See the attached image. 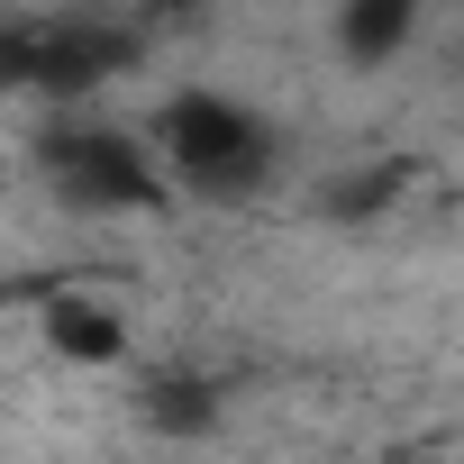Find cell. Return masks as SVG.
<instances>
[{
  "instance_id": "cell-1",
  "label": "cell",
  "mask_w": 464,
  "mask_h": 464,
  "mask_svg": "<svg viewBox=\"0 0 464 464\" xmlns=\"http://www.w3.org/2000/svg\"><path fill=\"white\" fill-rule=\"evenodd\" d=\"M146 155H155L164 191L182 182L191 200L237 209V200L274 191V173H283V128H274L256 101L218 92V82H182V92H164V101H155Z\"/></svg>"
},
{
  "instance_id": "cell-3",
  "label": "cell",
  "mask_w": 464,
  "mask_h": 464,
  "mask_svg": "<svg viewBox=\"0 0 464 464\" xmlns=\"http://www.w3.org/2000/svg\"><path fill=\"white\" fill-rule=\"evenodd\" d=\"M128 310L119 301H101V292H55L46 310H37V346L55 355V364H73V373H110V364H128Z\"/></svg>"
},
{
  "instance_id": "cell-5",
  "label": "cell",
  "mask_w": 464,
  "mask_h": 464,
  "mask_svg": "<svg viewBox=\"0 0 464 464\" xmlns=\"http://www.w3.org/2000/svg\"><path fill=\"white\" fill-rule=\"evenodd\" d=\"M146 419L173 428V437H200V428H218V392L191 382V373H182V382H155V392H146Z\"/></svg>"
},
{
  "instance_id": "cell-2",
  "label": "cell",
  "mask_w": 464,
  "mask_h": 464,
  "mask_svg": "<svg viewBox=\"0 0 464 464\" xmlns=\"http://www.w3.org/2000/svg\"><path fill=\"white\" fill-rule=\"evenodd\" d=\"M37 173L64 209H101V218H137L164 200V173L146 155L137 128H110V119H64L37 137Z\"/></svg>"
},
{
  "instance_id": "cell-4",
  "label": "cell",
  "mask_w": 464,
  "mask_h": 464,
  "mask_svg": "<svg viewBox=\"0 0 464 464\" xmlns=\"http://www.w3.org/2000/svg\"><path fill=\"white\" fill-rule=\"evenodd\" d=\"M419 37H428V0H337L328 19V46L346 73H392Z\"/></svg>"
},
{
  "instance_id": "cell-6",
  "label": "cell",
  "mask_w": 464,
  "mask_h": 464,
  "mask_svg": "<svg viewBox=\"0 0 464 464\" xmlns=\"http://www.w3.org/2000/svg\"><path fill=\"white\" fill-rule=\"evenodd\" d=\"M146 19H191V10H209V0H137Z\"/></svg>"
}]
</instances>
